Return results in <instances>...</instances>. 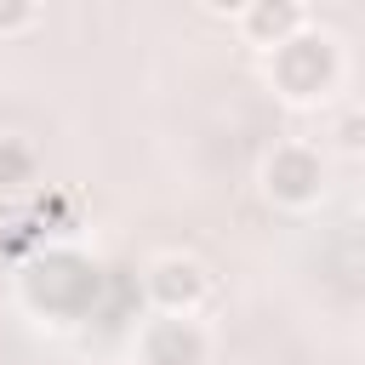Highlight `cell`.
I'll use <instances>...</instances> for the list:
<instances>
[{
    "label": "cell",
    "instance_id": "6da1fadb",
    "mask_svg": "<svg viewBox=\"0 0 365 365\" xmlns=\"http://www.w3.org/2000/svg\"><path fill=\"white\" fill-rule=\"evenodd\" d=\"M274 80H279V91L297 97V103L325 97V86L336 80V51H331V40H308V34L285 40V46L274 51Z\"/></svg>",
    "mask_w": 365,
    "mask_h": 365
},
{
    "label": "cell",
    "instance_id": "7a4b0ae2",
    "mask_svg": "<svg viewBox=\"0 0 365 365\" xmlns=\"http://www.w3.org/2000/svg\"><path fill=\"white\" fill-rule=\"evenodd\" d=\"M319 182H325V160L308 148V143H279L262 165V188L279 200V205H308L319 200Z\"/></svg>",
    "mask_w": 365,
    "mask_h": 365
},
{
    "label": "cell",
    "instance_id": "3957f363",
    "mask_svg": "<svg viewBox=\"0 0 365 365\" xmlns=\"http://www.w3.org/2000/svg\"><path fill=\"white\" fill-rule=\"evenodd\" d=\"M137 359H143V365H205V359H211V336H205L188 314H160V319L143 331Z\"/></svg>",
    "mask_w": 365,
    "mask_h": 365
},
{
    "label": "cell",
    "instance_id": "277c9868",
    "mask_svg": "<svg viewBox=\"0 0 365 365\" xmlns=\"http://www.w3.org/2000/svg\"><path fill=\"white\" fill-rule=\"evenodd\" d=\"M205 291H211V279L194 257H160L148 268V297L160 314H194L205 302Z\"/></svg>",
    "mask_w": 365,
    "mask_h": 365
},
{
    "label": "cell",
    "instance_id": "5b68a950",
    "mask_svg": "<svg viewBox=\"0 0 365 365\" xmlns=\"http://www.w3.org/2000/svg\"><path fill=\"white\" fill-rule=\"evenodd\" d=\"M308 29V6L302 0H251L245 11H240V34L251 40V46H285V40H297Z\"/></svg>",
    "mask_w": 365,
    "mask_h": 365
},
{
    "label": "cell",
    "instance_id": "8992f818",
    "mask_svg": "<svg viewBox=\"0 0 365 365\" xmlns=\"http://www.w3.org/2000/svg\"><path fill=\"white\" fill-rule=\"evenodd\" d=\"M34 177V148L17 137H0V188H17Z\"/></svg>",
    "mask_w": 365,
    "mask_h": 365
},
{
    "label": "cell",
    "instance_id": "52a82bcc",
    "mask_svg": "<svg viewBox=\"0 0 365 365\" xmlns=\"http://www.w3.org/2000/svg\"><path fill=\"white\" fill-rule=\"evenodd\" d=\"M34 17H40V11H34L29 0H11V6L0 0V34H17V29H29Z\"/></svg>",
    "mask_w": 365,
    "mask_h": 365
},
{
    "label": "cell",
    "instance_id": "ba28073f",
    "mask_svg": "<svg viewBox=\"0 0 365 365\" xmlns=\"http://www.w3.org/2000/svg\"><path fill=\"white\" fill-rule=\"evenodd\" d=\"M359 131H365V114H359V108H348V114H342V125H336V143L354 154V148H359Z\"/></svg>",
    "mask_w": 365,
    "mask_h": 365
}]
</instances>
